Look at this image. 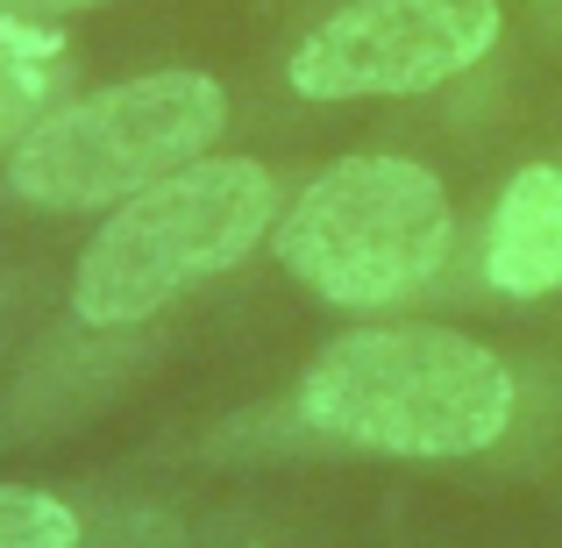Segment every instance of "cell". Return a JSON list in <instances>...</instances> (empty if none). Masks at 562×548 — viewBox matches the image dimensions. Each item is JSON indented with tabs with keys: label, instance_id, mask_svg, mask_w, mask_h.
<instances>
[{
	"label": "cell",
	"instance_id": "obj_1",
	"mask_svg": "<svg viewBox=\"0 0 562 548\" xmlns=\"http://www.w3.org/2000/svg\"><path fill=\"white\" fill-rule=\"evenodd\" d=\"M300 406L321 435L378 456H477L513 421V370L456 328H349L306 364Z\"/></svg>",
	"mask_w": 562,
	"mask_h": 548
},
{
	"label": "cell",
	"instance_id": "obj_2",
	"mask_svg": "<svg viewBox=\"0 0 562 548\" xmlns=\"http://www.w3.org/2000/svg\"><path fill=\"white\" fill-rule=\"evenodd\" d=\"M278 228V179L257 157H192L186 171L122 200L86 243L71 306L93 328H136L200 278L243 264Z\"/></svg>",
	"mask_w": 562,
	"mask_h": 548
},
{
	"label": "cell",
	"instance_id": "obj_3",
	"mask_svg": "<svg viewBox=\"0 0 562 548\" xmlns=\"http://www.w3.org/2000/svg\"><path fill=\"white\" fill-rule=\"evenodd\" d=\"M228 128V93L206 71H143L108 93H86L36 122L8 157V186L29 206L86 214L122 206L157 179L186 171Z\"/></svg>",
	"mask_w": 562,
	"mask_h": 548
},
{
	"label": "cell",
	"instance_id": "obj_4",
	"mask_svg": "<svg viewBox=\"0 0 562 548\" xmlns=\"http://www.w3.org/2000/svg\"><path fill=\"white\" fill-rule=\"evenodd\" d=\"M449 192L413 157H342L278 221V257L335 306H392L449 264Z\"/></svg>",
	"mask_w": 562,
	"mask_h": 548
},
{
	"label": "cell",
	"instance_id": "obj_5",
	"mask_svg": "<svg viewBox=\"0 0 562 548\" xmlns=\"http://www.w3.org/2000/svg\"><path fill=\"white\" fill-rule=\"evenodd\" d=\"M498 43V0H357L292 51V93H435Z\"/></svg>",
	"mask_w": 562,
	"mask_h": 548
},
{
	"label": "cell",
	"instance_id": "obj_6",
	"mask_svg": "<svg viewBox=\"0 0 562 548\" xmlns=\"http://www.w3.org/2000/svg\"><path fill=\"white\" fill-rule=\"evenodd\" d=\"M484 278L513 300L562 292V165H527L492 206Z\"/></svg>",
	"mask_w": 562,
	"mask_h": 548
},
{
	"label": "cell",
	"instance_id": "obj_7",
	"mask_svg": "<svg viewBox=\"0 0 562 548\" xmlns=\"http://www.w3.org/2000/svg\"><path fill=\"white\" fill-rule=\"evenodd\" d=\"M0 548H86V521L57 492L0 484Z\"/></svg>",
	"mask_w": 562,
	"mask_h": 548
},
{
	"label": "cell",
	"instance_id": "obj_8",
	"mask_svg": "<svg viewBox=\"0 0 562 548\" xmlns=\"http://www.w3.org/2000/svg\"><path fill=\"white\" fill-rule=\"evenodd\" d=\"M79 8H100V0H0V14H79Z\"/></svg>",
	"mask_w": 562,
	"mask_h": 548
},
{
	"label": "cell",
	"instance_id": "obj_9",
	"mask_svg": "<svg viewBox=\"0 0 562 548\" xmlns=\"http://www.w3.org/2000/svg\"><path fill=\"white\" fill-rule=\"evenodd\" d=\"M0 114H8V100H0Z\"/></svg>",
	"mask_w": 562,
	"mask_h": 548
}]
</instances>
